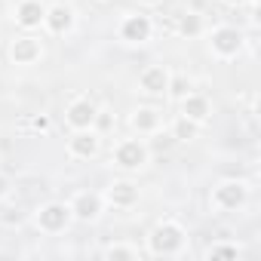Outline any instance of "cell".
I'll return each instance as SVG.
<instances>
[{
    "label": "cell",
    "mask_w": 261,
    "mask_h": 261,
    "mask_svg": "<svg viewBox=\"0 0 261 261\" xmlns=\"http://www.w3.org/2000/svg\"><path fill=\"white\" fill-rule=\"evenodd\" d=\"M151 31H154V22L148 16H142V13L126 16L123 25H120V37L126 43H145V40H151Z\"/></svg>",
    "instance_id": "6"
},
{
    "label": "cell",
    "mask_w": 261,
    "mask_h": 261,
    "mask_svg": "<svg viewBox=\"0 0 261 261\" xmlns=\"http://www.w3.org/2000/svg\"><path fill=\"white\" fill-rule=\"evenodd\" d=\"M43 25H46L53 34H68V31L74 28V10H71V7H65V4H56V7H49V10H46Z\"/></svg>",
    "instance_id": "10"
},
{
    "label": "cell",
    "mask_w": 261,
    "mask_h": 261,
    "mask_svg": "<svg viewBox=\"0 0 261 261\" xmlns=\"http://www.w3.org/2000/svg\"><path fill=\"white\" fill-rule=\"evenodd\" d=\"M68 154L77 160H89L98 154V133L92 129H77V133L68 139Z\"/></svg>",
    "instance_id": "7"
},
{
    "label": "cell",
    "mask_w": 261,
    "mask_h": 261,
    "mask_svg": "<svg viewBox=\"0 0 261 261\" xmlns=\"http://www.w3.org/2000/svg\"><path fill=\"white\" fill-rule=\"evenodd\" d=\"M114 163L120 169H142L148 163V148L139 139H126L114 148Z\"/></svg>",
    "instance_id": "3"
},
{
    "label": "cell",
    "mask_w": 261,
    "mask_h": 261,
    "mask_svg": "<svg viewBox=\"0 0 261 261\" xmlns=\"http://www.w3.org/2000/svg\"><path fill=\"white\" fill-rule=\"evenodd\" d=\"M7 194H10V181H7V178H4V175H0V200H4V197H7Z\"/></svg>",
    "instance_id": "25"
},
{
    "label": "cell",
    "mask_w": 261,
    "mask_h": 261,
    "mask_svg": "<svg viewBox=\"0 0 261 261\" xmlns=\"http://www.w3.org/2000/svg\"><path fill=\"white\" fill-rule=\"evenodd\" d=\"M98 212H101V197H98V194L83 191V194H77L74 203H71V215L80 218V221H95Z\"/></svg>",
    "instance_id": "13"
},
{
    "label": "cell",
    "mask_w": 261,
    "mask_h": 261,
    "mask_svg": "<svg viewBox=\"0 0 261 261\" xmlns=\"http://www.w3.org/2000/svg\"><path fill=\"white\" fill-rule=\"evenodd\" d=\"M246 197H249V188H246V181H237V178L221 181V185L212 191V203H215L218 209H227V212L240 209V206L246 203Z\"/></svg>",
    "instance_id": "2"
},
{
    "label": "cell",
    "mask_w": 261,
    "mask_h": 261,
    "mask_svg": "<svg viewBox=\"0 0 261 261\" xmlns=\"http://www.w3.org/2000/svg\"><path fill=\"white\" fill-rule=\"evenodd\" d=\"M230 7H243V4H249V0H227Z\"/></svg>",
    "instance_id": "26"
},
{
    "label": "cell",
    "mask_w": 261,
    "mask_h": 261,
    "mask_svg": "<svg viewBox=\"0 0 261 261\" xmlns=\"http://www.w3.org/2000/svg\"><path fill=\"white\" fill-rule=\"evenodd\" d=\"M136 200H139V188L129 185V181H114V185L108 188V203H114V206H120V209L133 206Z\"/></svg>",
    "instance_id": "15"
},
{
    "label": "cell",
    "mask_w": 261,
    "mask_h": 261,
    "mask_svg": "<svg viewBox=\"0 0 261 261\" xmlns=\"http://www.w3.org/2000/svg\"><path fill=\"white\" fill-rule=\"evenodd\" d=\"M209 114H212V105H209V98H206V95L188 92V95L181 98V117L194 120L197 126H200V123H206V120H209Z\"/></svg>",
    "instance_id": "11"
},
{
    "label": "cell",
    "mask_w": 261,
    "mask_h": 261,
    "mask_svg": "<svg viewBox=\"0 0 261 261\" xmlns=\"http://www.w3.org/2000/svg\"><path fill=\"white\" fill-rule=\"evenodd\" d=\"M209 46H212V53H215V56L230 59V56H237V53L243 49V31H237V28H230V25H221V28H215V31H212Z\"/></svg>",
    "instance_id": "4"
},
{
    "label": "cell",
    "mask_w": 261,
    "mask_h": 261,
    "mask_svg": "<svg viewBox=\"0 0 261 261\" xmlns=\"http://www.w3.org/2000/svg\"><path fill=\"white\" fill-rule=\"evenodd\" d=\"M43 16H46V7L40 4V0H22V4L16 7V22L25 28V31H34L43 25Z\"/></svg>",
    "instance_id": "9"
},
{
    "label": "cell",
    "mask_w": 261,
    "mask_h": 261,
    "mask_svg": "<svg viewBox=\"0 0 261 261\" xmlns=\"http://www.w3.org/2000/svg\"><path fill=\"white\" fill-rule=\"evenodd\" d=\"M148 246H151L154 255H178L181 246H185V230H181V224H175V221L157 224V227L151 230V237H148Z\"/></svg>",
    "instance_id": "1"
},
{
    "label": "cell",
    "mask_w": 261,
    "mask_h": 261,
    "mask_svg": "<svg viewBox=\"0 0 261 261\" xmlns=\"http://www.w3.org/2000/svg\"><path fill=\"white\" fill-rule=\"evenodd\" d=\"M172 142H175V139H172V133H169V136H160V139H157V148L163 151V148H169Z\"/></svg>",
    "instance_id": "24"
},
{
    "label": "cell",
    "mask_w": 261,
    "mask_h": 261,
    "mask_svg": "<svg viewBox=\"0 0 261 261\" xmlns=\"http://www.w3.org/2000/svg\"><path fill=\"white\" fill-rule=\"evenodd\" d=\"M203 31V19L197 16V13H185L181 19H178V34L181 37H197Z\"/></svg>",
    "instance_id": "17"
},
{
    "label": "cell",
    "mask_w": 261,
    "mask_h": 261,
    "mask_svg": "<svg viewBox=\"0 0 261 261\" xmlns=\"http://www.w3.org/2000/svg\"><path fill=\"white\" fill-rule=\"evenodd\" d=\"M0 221H4V224H19V221H22V212H19V209H4Z\"/></svg>",
    "instance_id": "22"
},
{
    "label": "cell",
    "mask_w": 261,
    "mask_h": 261,
    "mask_svg": "<svg viewBox=\"0 0 261 261\" xmlns=\"http://www.w3.org/2000/svg\"><path fill=\"white\" fill-rule=\"evenodd\" d=\"M105 258H139V252L133 246H108Z\"/></svg>",
    "instance_id": "21"
},
{
    "label": "cell",
    "mask_w": 261,
    "mask_h": 261,
    "mask_svg": "<svg viewBox=\"0 0 261 261\" xmlns=\"http://www.w3.org/2000/svg\"><path fill=\"white\" fill-rule=\"evenodd\" d=\"M172 139H175V142H191V139H197V123L188 120V117L175 120V126H172Z\"/></svg>",
    "instance_id": "18"
},
{
    "label": "cell",
    "mask_w": 261,
    "mask_h": 261,
    "mask_svg": "<svg viewBox=\"0 0 261 261\" xmlns=\"http://www.w3.org/2000/svg\"><path fill=\"white\" fill-rule=\"evenodd\" d=\"M240 255V249L233 246V243H218V246H212L209 249V258L215 261V258H237Z\"/></svg>",
    "instance_id": "20"
},
{
    "label": "cell",
    "mask_w": 261,
    "mask_h": 261,
    "mask_svg": "<svg viewBox=\"0 0 261 261\" xmlns=\"http://www.w3.org/2000/svg\"><path fill=\"white\" fill-rule=\"evenodd\" d=\"M10 59L16 65H34L40 59V40L37 37H19L10 46Z\"/></svg>",
    "instance_id": "14"
},
{
    "label": "cell",
    "mask_w": 261,
    "mask_h": 261,
    "mask_svg": "<svg viewBox=\"0 0 261 261\" xmlns=\"http://www.w3.org/2000/svg\"><path fill=\"white\" fill-rule=\"evenodd\" d=\"M139 4H148V7H154V4H160V0H139Z\"/></svg>",
    "instance_id": "27"
},
{
    "label": "cell",
    "mask_w": 261,
    "mask_h": 261,
    "mask_svg": "<svg viewBox=\"0 0 261 261\" xmlns=\"http://www.w3.org/2000/svg\"><path fill=\"white\" fill-rule=\"evenodd\" d=\"M95 114H98V108H95L89 98H77V101H71V108H68V123H71L74 129H92Z\"/></svg>",
    "instance_id": "12"
},
{
    "label": "cell",
    "mask_w": 261,
    "mask_h": 261,
    "mask_svg": "<svg viewBox=\"0 0 261 261\" xmlns=\"http://www.w3.org/2000/svg\"><path fill=\"white\" fill-rule=\"evenodd\" d=\"M68 221H71V206H65V203H46V206L37 212V227L46 230V233L65 230Z\"/></svg>",
    "instance_id": "5"
},
{
    "label": "cell",
    "mask_w": 261,
    "mask_h": 261,
    "mask_svg": "<svg viewBox=\"0 0 261 261\" xmlns=\"http://www.w3.org/2000/svg\"><path fill=\"white\" fill-rule=\"evenodd\" d=\"M133 126L139 133H157L160 129V111L157 108H139L133 114Z\"/></svg>",
    "instance_id": "16"
},
{
    "label": "cell",
    "mask_w": 261,
    "mask_h": 261,
    "mask_svg": "<svg viewBox=\"0 0 261 261\" xmlns=\"http://www.w3.org/2000/svg\"><path fill=\"white\" fill-rule=\"evenodd\" d=\"M169 71L163 68V65H151V68H145L142 71V77H139V86L148 92V95H163L166 92V86H169Z\"/></svg>",
    "instance_id": "8"
},
{
    "label": "cell",
    "mask_w": 261,
    "mask_h": 261,
    "mask_svg": "<svg viewBox=\"0 0 261 261\" xmlns=\"http://www.w3.org/2000/svg\"><path fill=\"white\" fill-rule=\"evenodd\" d=\"M191 89H194V86H191V80H188V77H169V86H166V92H169L172 98H185Z\"/></svg>",
    "instance_id": "19"
},
{
    "label": "cell",
    "mask_w": 261,
    "mask_h": 261,
    "mask_svg": "<svg viewBox=\"0 0 261 261\" xmlns=\"http://www.w3.org/2000/svg\"><path fill=\"white\" fill-rule=\"evenodd\" d=\"M31 126L37 129V133H46V129H49V117H46V114H40V117H34V120H31Z\"/></svg>",
    "instance_id": "23"
}]
</instances>
